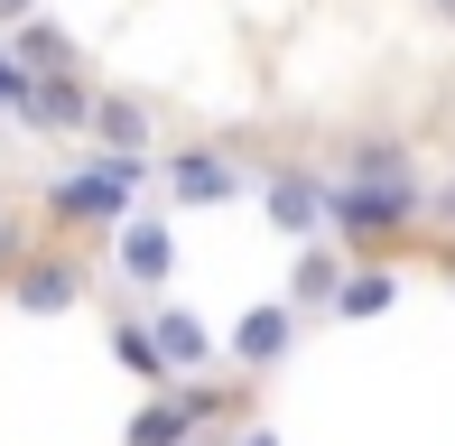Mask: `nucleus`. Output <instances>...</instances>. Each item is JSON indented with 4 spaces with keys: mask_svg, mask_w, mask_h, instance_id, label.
<instances>
[{
    "mask_svg": "<svg viewBox=\"0 0 455 446\" xmlns=\"http://www.w3.org/2000/svg\"><path fill=\"white\" fill-rule=\"evenodd\" d=\"M28 84H37V75L19 66V56H10V37H0V112H10V121L28 112Z\"/></svg>",
    "mask_w": 455,
    "mask_h": 446,
    "instance_id": "f3484780",
    "label": "nucleus"
},
{
    "mask_svg": "<svg viewBox=\"0 0 455 446\" xmlns=\"http://www.w3.org/2000/svg\"><path fill=\"white\" fill-rule=\"evenodd\" d=\"M19 121H28V131H84L93 93L75 84V75H47V84H28V112H19Z\"/></svg>",
    "mask_w": 455,
    "mask_h": 446,
    "instance_id": "1a4fd4ad",
    "label": "nucleus"
},
{
    "mask_svg": "<svg viewBox=\"0 0 455 446\" xmlns=\"http://www.w3.org/2000/svg\"><path fill=\"white\" fill-rule=\"evenodd\" d=\"M204 418H214V391H158V400H140V418H131V437L121 446H186V437H204Z\"/></svg>",
    "mask_w": 455,
    "mask_h": 446,
    "instance_id": "423d86ee",
    "label": "nucleus"
},
{
    "mask_svg": "<svg viewBox=\"0 0 455 446\" xmlns=\"http://www.w3.org/2000/svg\"><path fill=\"white\" fill-rule=\"evenodd\" d=\"M140 326H149V354H158V372H168V391H186V372L214 362V335H204L196 307H149Z\"/></svg>",
    "mask_w": 455,
    "mask_h": 446,
    "instance_id": "20e7f679",
    "label": "nucleus"
},
{
    "mask_svg": "<svg viewBox=\"0 0 455 446\" xmlns=\"http://www.w3.org/2000/svg\"><path fill=\"white\" fill-rule=\"evenodd\" d=\"M335 289H344V251L335 242H307L298 270H288V307H335Z\"/></svg>",
    "mask_w": 455,
    "mask_h": 446,
    "instance_id": "f8f14e48",
    "label": "nucleus"
},
{
    "mask_svg": "<svg viewBox=\"0 0 455 446\" xmlns=\"http://www.w3.org/2000/svg\"><path fill=\"white\" fill-rule=\"evenodd\" d=\"M10 56H19V66H28V75H37V84H47V75H56V66H66V56H75V47H66V28H47V19H28V28H19V37H10Z\"/></svg>",
    "mask_w": 455,
    "mask_h": 446,
    "instance_id": "2eb2a0df",
    "label": "nucleus"
},
{
    "mask_svg": "<svg viewBox=\"0 0 455 446\" xmlns=\"http://www.w3.org/2000/svg\"><path fill=\"white\" fill-rule=\"evenodd\" d=\"M84 131H93V149H112V158H149V112L121 103V93H102Z\"/></svg>",
    "mask_w": 455,
    "mask_h": 446,
    "instance_id": "9b49d317",
    "label": "nucleus"
},
{
    "mask_svg": "<svg viewBox=\"0 0 455 446\" xmlns=\"http://www.w3.org/2000/svg\"><path fill=\"white\" fill-rule=\"evenodd\" d=\"M344 187H419V177H409V149H400V139H363V149L344 158Z\"/></svg>",
    "mask_w": 455,
    "mask_h": 446,
    "instance_id": "4468645a",
    "label": "nucleus"
},
{
    "mask_svg": "<svg viewBox=\"0 0 455 446\" xmlns=\"http://www.w3.org/2000/svg\"><path fill=\"white\" fill-rule=\"evenodd\" d=\"M233 446H279V428H242V437H233Z\"/></svg>",
    "mask_w": 455,
    "mask_h": 446,
    "instance_id": "6ab92c4d",
    "label": "nucleus"
},
{
    "mask_svg": "<svg viewBox=\"0 0 455 446\" xmlns=\"http://www.w3.org/2000/svg\"><path fill=\"white\" fill-rule=\"evenodd\" d=\"M47 214H56V223H93V233H121V223H131V187L102 177L93 158H75V168L47 187Z\"/></svg>",
    "mask_w": 455,
    "mask_h": 446,
    "instance_id": "f03ea898",
    "label": "nucleus"
},
{
    "mask_svg": "<svg viewBox=\"0 0 455 446\" xmlns=\"http://www.w3.org/2000/svg\"><path fill=\"white\" fill-rule=\"evenodd\" d=\"M390 307H400V270H344V289H335V307H325V316L363 326V316H390Z\"/></svg>",
    "mask_w": 455,
    "mask_h": 446,
    "instance_id": "ddd939ff",
    "label": "nucleus"
},
{
    "mask_svg": "<svg viewBox=\"0 0 455 446\" xmlns=\"http://www.w3.org/2000/svg\"><path fill=\"white\" fill-rule=\"evenodd\" d=\"M437 19H446V28H455V0H437Z\"/></svg>",
    "mask_w": 455,
    "mask_h": 446,
    "instance_id": "aec40b11",
    "label": "nucleus"
},
{
    "mask_svg": "<svg viewBox=\"0 0 455 446\" xmlns=\"http://www.w3.org/2000/svg\"><path fill=\"white\" fill-rule=\"evenodd\" d=\"M168 270H177V223L168 214H131L121 223V279H131V289H158Z\"/></svg>",
    "mask_w": 455,
    "mask_h": 446,
    "instance_id": "0eeeda50",
    "label": "nucleus"
},
{
    "mask_svg": "<svg viewBox=\"0 0 455 446\" xmlns=\"http://www.w3.org/2000/svg\"><path fill=\"white\" fill-rule=\"evenodd\" d=\"M158 187H168L177 205H233V195H242V168L223 149H168V158H158Z\"/></svg>",
    "mask_w": 455,
    "mask_h": 446,
    "instance_id": "39448f33",
    "label": "nucleus"
},
{
    "mask_svg": "<svg viewBox=\"0 0 455 446\" xmlns=\"http://www.w3.org/2000/svg\"><path fill=\"white\" fill-rule=\"evenodd\" d=\"M37 19V0H0V28H28Z\"/></svg>",
    "mask_w": 455,
    "mask_h": 446,
    "instance_id": "a211bd4d",
    "label": "nucleus"
},
{
    "mask_svg": "<svg viewBox=\"0 0 455 446\" xmlns=\"http://www.w3.org/2000/svg\"><path fill=\"white\" fill-rule=\"evenodd\" d=\"M409 214H419V187H325V233L344 242V251H371V242L409 233Z\"/></svg>",
    "mask_w": 455,
    "mask_h": 446,
    "instance_id": "f257e3e1",
    "label": "nucleus"
},
{
    "mask_svg": "<svg viewBox=\"0 0 455 446\" xmlns=\"http://www.w3.org/2000/svg\"><path fill=\"white\" fill-rule=\"evenodd\" d=\"M223 354H233V372H279V362L298 354V307H288V298H260V307L223 335Z\"/></svg>",
    "mask_w": 455,
    "mask_h": 446,
    "instance_id": "7ed1b4c3",
    "label": "nucleus"
},
{
    "mask_svg": "<svg viewBox=\"0 0 455 446\" xmlns=\"http://www.w3.org/2000/svg\"><path fill=\"white\" fill-rule=\"evenodd\" d=\"M75 298H84V270H75V260H28V270H19V307L28 316H66Z\"/></svg>",
    "mask_w": 455,
    "mask_h": 446,
    "instance_id": "9d476101",
    "label": "nucleus"
},
{
    "mask_svg": "<svg viewBox=\"0 0 455 446\" xmlns=\"http://www.w3.org/2000/svg\"><path fill=\"white\" fill-rule=\"evenodd\" d=\"M112 354H121V372H140V381H149V400L168 391V372H158V354H149V326H140V316H121V326H112Z\"/></svg>",
    "mask_w": 455,
    "mask_h": 446,
    "instance_id": "dca6fc26",
    "label": "nucleus"
},
{
    "mask_svg": "<svg viewBox=\"0 0 455 446\" xmlns=\"http://www.w3.org/2000/svg\"><path fill=\"white\" fill-rule=\"evenodd\" d=\"M260 205H270V223L298 242V251H307V242H325V187H316V177H288V168H279L270 187H260Z\"/></svg>",
    "mask_w": 455,
    "mask_h": 446,
    "instance_id": "6e6552de",
    "label": "nucleus"
}]
</instances>
